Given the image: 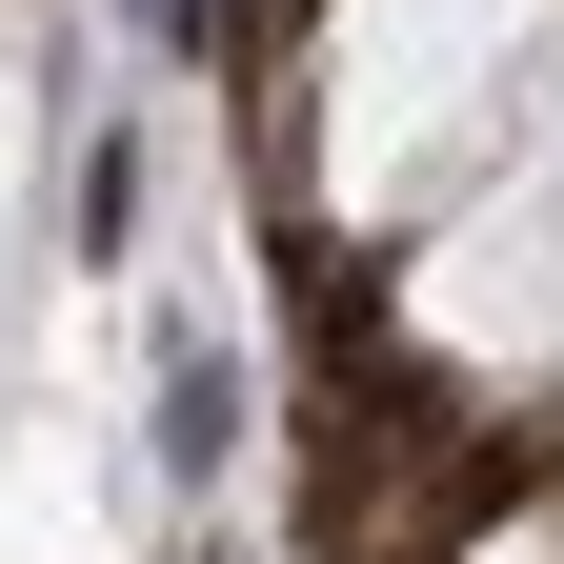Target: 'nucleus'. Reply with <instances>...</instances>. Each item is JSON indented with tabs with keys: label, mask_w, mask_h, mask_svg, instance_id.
Listing matches in <instances>:
<instances>
[{
	"label": "nucleus",
	"mask_w": 564,
	"mask_h": 564,
	"mask_svg": "<svg viewBox=\"0 0 564 564\" xmlns=\"http://www.w3.org/2000/svg\"><path fill=\"white\" fill-rule=\"evenodd\" d=\"M524 41H544V0H343V182H423L505 101Z\"/></svg>",
	"instance_id": "nucleus-1"
},
{
	"label": "nucleus",
	"mask_w": 564,
	"mask_h": 564,
	"mask_svg": "<svg viewBox=\"0 0 564 564\" xmlns=\"http://www.w3.org/2000/svg\"><path fill=\"white\" fill-rule=\"evenodd\" d=\"M423 343L464 364H564V101H524V162L484 182V223L423 262Z\"/></svg>",
	"instance_id": "nucleus-2"
},
{
	"label": "nucleus",
	"mask_w": 564,
	"mask_h": 564,
	"mask_svg": "<svg viewBox=\"0 0 564 564\" xmlns=\"http://www.w3.org/2000/svg\"><path fill=\"white\" fill-rule=\"evenodd\" d=\"M464 564H564V544H544V524H524V544H464Z\"/></svg>",
	"instance_id": "nucleus-3"
}]
</instances>
